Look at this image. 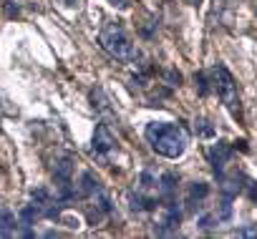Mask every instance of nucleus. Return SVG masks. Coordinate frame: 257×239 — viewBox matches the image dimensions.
Returning a JSON list of instances; mask_svg holds the SVG:
<instances>
[{
  "instance_id": "f257e3e1",
  "label": "nucleus",
  "mask_w": 257,
  "mask_h": 239,
  "mask_svg": "<svg viewBox=\"0 0 257 239\" xmlns=\"http://www.w3.org/2000/svg\"><path fill=\"white\" fill-rule=\"evenodd\" d=\"M144 134H147L149 146L159 156H167V159H179L189 144L187 131L179 124H169V121H152Z\"/></svg>"
},
{
  "instance_id": "f03ea898",
  "label": "nucleus",
  "mask_w": 257,
  "mask_h": 239,
  "mask_svg": "<svg viewBox=\"0 0 257 239\" xmlns=\"http://www.w3.org/2000/svg\"><path fill=\"white\" fill-rule=\"evenodd\" d=\"M98 43H101V48H103L108 56H113V58H118V61L137 58V51H134L132 38H128V33L123 31V26L116 23V21H106V23L101 26V31H98Z\"/></svg>"
},
{
  "instance_id": "7ed1b4c3",
  "label": "nucleus",
  "mask_w": 257,
  "mask_h": 239,
  "mask_svg": "<svg viewBox=\"0 0 257 239\" xmlns=\"http://www.w3.org/2000/svg\"><path fill=\"white\" fill-rule=\"evenodd\" d=\"M209 76H212V86H214V91L219 93V98H222V103L227 106V111H229L234 118H239V116H242V106H239L237 83H234L232 73H229L222 63H217V66L209 71Z\"/></svg>"
},
{
  "instance_id": "20e7f679",
  "label": "nucleus",
  "mask_w": 257,
  "mask_h": 239,
  "mask_svg": "<svg viewBox=\"0 0 257 239\" xmlns=\"http://www.w3.org/2000/svg\"><path fill=\"white\" fill-rule=\"evenodd\" d=\"M116 151V136L111 134V129L106 124H98L93 131V144H91V156L106 161L111 154Z\"/></svg>"
},
{
  "instance_id": "39448f33",
  "label": "nucleus",
  "mask_w": 257,
  "mask_h": 239,
  "mask_svg": "<svg viewBox=\"0 0 257 239\" xmlns=\"http://www.w3.org/2000/svg\"><path fill=\"white\" fill-rule=\"evenodd\" d=\"M207 159H209V164H212V169L217 171V174H222V169L229 164V159H232V146H227L224 141H217L209 151H207Z\"/></svg>"
},
{
  "instance_id": "423d86ee",
  "label": "nucleus",
  "mask_w": 257,
  "mask_h": 239,
  "mask_svg": "<svg viewBox=\"0 0 257 239\" xmlns=\"http://www.w3.org/2000/svg\"><path fill=\"white\" fill-rule=\"evenodd\" d=\"M207 196H209V184H204V181L189 184V191H187V211H194V209L202 204V199H207Z\"/></svg>"
},
{
  "instance_id": "0eeeda50",
  "label": "nucleus",
  "mask_w": 257,
  "mask_h": 239,
  "mask_svg": "<svg viewBox=\"0 0 257 239\" xmlns=\"http://www.w3.org/2000/svg\"><path fill=\"white\" fill-rule=\"evenodd\" d=\"M159 194H162V199H164V204L167 201H174V191H177V176L174 174H162V179H159Z\"/></svg>"
},
{
  "instance_id": "6e6552de",
  "label": "nucleus",
  "mask_w": 257,
  "mask_h": 239,
  "mask_svg": "<svg viewBox=\"0 0 257 239\" xmlns=\"http://www.w3.org/2000/svg\"><path fill=\"white\" fill-rule=\"evenodd\" d=\"M71 174H73V159H71V156H63V159L56 164V169H53L56 184H61V181H71Z\"/></svg>"
},
{
  "instance_id": "1a4fd4ad",
  "label": "nucleus",
  "mask_w": 257,
  "mask_h": 239,
  "mask_svg": "<svg viewBox=\"0 0 257 239\" xmlns=\"http://www.w3.org/2000/svg\"><path fill=\"white\" fill-rule=\"evenodd\" d=\"M101 189H98V181L93 179V174L91 171H83L81 174V186H78V194L81 196H93V194H98Z\"/></svg>"
},
{
  "instance_id": "9d476101",
  "label": "nucleus",
  "mask_w": 257,
  "mask_h": 239,
  "mask_svg": "<svg viewBox=\"0 0 257 239\" xmlns=\"http://www.w3.org/2000/svg\"><path fill=\"white\" fill-rule=\"evenodd\" d=\"M13 229H16V216H13V211L8 209V206H3L0 204V234H13Z\"/></svg>"
},
{
  "instance_id": "9b49d317",
  "label": "nucleus",
  "mask_w": 257,
  "mask_h": 239,
  "mask_svg": "<svg viewBox=\"0 0 257 239\" xmlns=\"http://www.w3.org/2000/svg\"><path fill=\"white\" fill-rule=\"evenodd\" d=\"M157 186H159L157 174H154L152 169L142 171V176H139V191H157Z\"/></svg>"
},
{
  "instance_id": "f8f14e48",
  "label": "nucleus",
  "mask_w": 257,
  "mask_h": 239,
  "mask_svg": "<svg viewBox=\"0 0 257 239\" xmlns=\"http://www.w3.org/2000/svg\"><path fill=\"white\" fill-rule=\"evenodd\" d=\"M197 134L199 136H214V126L209 121H204V118H199L197 121Z\"/></svg>"
},
{
  "instance_id": "ddd939ff",
  "label": "nucleus",
  "mask_w": 257,
  "mask_h": 239,
  "mask_svg": "<svg viewBox=\"0 0 257 239\" xmlns=\"http://www.w3.org/2000/svg\"><path fill=\"white\" fill-rule=\"evenodd\" d=\"M194 78H197V83H199V93H202V96H207V93H209V83H207V76H204V73H197Z\"/></svg>"
},
{
  "instance_id": "4468645a",
  "label": "nucleus",
  "mask_w": 257,
  "mask_h": 239,
  "mask_svg": "<svg viewBox=\"0 0 257 239\" xmlns=\"http://www.w3.org/2000/svg\"><path fill=\"white\" fill-rule=\"evenodd\" d=\"M33 216H36V206H26V209L21 211V219H23V224H31V221H33Z\"/></svg>"
},
{
  "instance_id": "2eb2a0df",
  "label": "nucleus",
  "mask_w": 257,
  "mask_h": 239,
  "mask_svg": "<svg viewBox=\"0 0 257 239\" xmlns=\"http://www.w3.org/2000/svg\"><path fill=\"white\" fill-rule=\"evenodd\" d=\"M31 196H33L36 201H41V204H46V201H48V191H46V189H33V191H31Z\"/></svg>"
},
{
  "instance_id": "dca6fc26",
  "label": "nucleus",
  "mask_w": 257,
  "mask_h": 239,
  "mask_svg": "<svg viewBox=\"0 0 257 239\" xmlns=\"http://www.w3.org/2000/svg\"><path fill=\"white\" fill-rule=\"evenodd\" d=\"M167 81H169L172 86H179V83H182V73H179V71H167Z\"/></svg>"
},
{
  "instance_id": "f3484780",
  "label": "nucleus",
  "mask_w": 257,
  "mask_h": 239,
  "mask_svg": "<svg viewBox=\"0 0 257 239\" xmlns=\"http://www.w3.org/2000/svg\"><path fill=\"white\" fill-rule=\"evenodd\" d=\"M237 236H257V229H239Z\"/></svg>"
},
{
  "instance_id": "a211bd4d",
  "label": "nucleus",
  "mask_w": 257,
  "mask_h": 239,
  "mask_svg": "<svg viewBox=\"0 0 257 239\" xmlns=\"http://www.w3.org/2000/svg\"><path fill=\"white\" fill-rule=\"evenodd\" d=\"M63 6H68V8H81V0H61Z\"/></svg>"
}]
</instances>
